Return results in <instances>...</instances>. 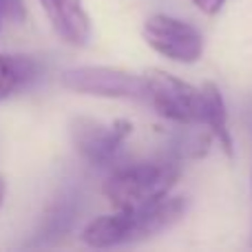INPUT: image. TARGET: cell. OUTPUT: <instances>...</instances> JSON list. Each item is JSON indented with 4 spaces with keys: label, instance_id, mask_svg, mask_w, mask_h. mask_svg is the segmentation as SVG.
I'll return each mask as SVG.
<instances>
[{
    "label": "cell",
    "instance_id": "1",
    "mask_svg": "<svg viewBox=\"0 0 252 252\" xmlns=\"http://www.w3.org/2000/svg\"><path fill=\"white\" fill-rule=\"evenodd\" d=\"M186 208V197H166L146 208L115 210L113 215H102L89 221L82 230V241L91 248L135 244L168 230L184 217Z\"/></svg>",
    "mask_w": 252,
    "mask_h": 252
},
{
    "label": "cell",
    "instance_id": "2",
    "mask_svg": "<svg viewBox=\"0 0 252 252\" xmlns=\"http://www.w3.org/2000/svg\"><path fill=\"white\" fill-rule=\"evenodd\" d=\"M182 177V166L173 157L139 161L115 168L102 184V195L115 210L146 208L166 199Z\"/></svg>",
    "mask_w": 252,
    "mask_h": 252
},
{
    "label": "cell",
    "instance_id": "3",
    "mask_svg": "<svg viewBox=\"0 0 252 252\" xmlns=\"http://www.w3.org/2000/svg\"><path fill=\"white\" fill-rule=\"evenodd\" d=\"M64 89L109 100H146L144 75L118 66H71L60 75Z\"/></svg>",
    "mask_w": 252,
    "mask_h": 252
},
{
    "label": "cell",
    "instance_id": "4",
    "mask_svg": "<svg viewBox=\"0 0 252 252\" xmlns=\"http://www.w3.org/2000/svg\"><path fill=\"white\" fill-rule=\"evenodd\" d=\"M146 100L164 120L175 124H201V91L177 75L161 69H148L144 73Z\"/></svg>",
    "mask_w": 252,
    "mask_h": 252
},
{
    "label": "cell",
    "instance_id": "5",
    "mask_svg": "<svg viewBox=\"0 0 252 252\" xmlns=\"http://www.w3.org/2000/svg\"><path fill=\"white\" fill-rule=\"evenodd\" d=\"M144 42L155 53L164 56L170 62L195 64L204 56V35L199 29L179 18L166 13H153L142 27Z\"/></svg>",
    "mask_w": 252,
    "mask_h": 252
},
{
    "label": "cell",
    "instance_id": "6",
    "mask_svg": "<svg viewBox=\"0 0 252 252\" xmlns=\"http://www.w3.org/2000/svg\"><path fill=\"white\" fill-rule=\"evenodd\" d=\"M69 133L78 155L87 164L109 166L115 161L124 142L133 133V124L128 120H115L106 124L93 118H73Z\"/></svg>",
    "mask_w": 252,
    "mask_h": 252
},
{
    "label": "cell",
    "instance_id": "7",
    "mask_svg": "<svg viewBox=\"0 0 252 252\" xmlns=\"http://www.w3.org/2000/svg\"><path fill=\"white\" fill-rule=\"evenodd\" d=\"M47 20L62 42L87 47L91 40V18L82 0H38Z\"/></svg>",
    "mask_w": 252,
    "mask_h": 252
},
{
    "label": "cell",
    "instance_id": "8",
    "mask_svg": "<svg viewBox=\"0 0 252 252\" xmlns=\"http://www.w3.org/2000/svg\"><path fill=\"white\" fill-rule=\"evenodd\" d=\"M199 91H201V124L219 142L221 151L228 157H232L235 148H232V135L230 128H228V111L221 91H219V87L215 82H204Z\"/></svg>",
    "mask_w": 252,
    "mask_h": 252
},
{
    "label": "cell",
    "instance_id": "9",
    "mask_svg": "<svg viewBox=\"0 0 252 252\" xmlns=\"http://www.w3.org/2000/svg\"><path fill=\"white\" fill-rule=\"evenodd\" d=\"M40 73L35 58L25 53H0V102L27 89Z\"/></svg>",
    "mask_w": 252,
    "mask_h": 252
},
{
    "label": "cell",
    "instance_id": "10",
    "mask_svg": "<svg viewBox=\"0 0 252 252\" xmlns=\"http://www.w3.org/2000/svg\"><path fill=\"white\" fill-rule=\"evenodd\" d=\"M0 13H2V18L22 22L27 18L25 0H0Z\"/></svg>",
    "mask_w": 252,
    "mask_h": 252
},
{
    "label": "cell",
    "instance_id": "11",
    "mask_svg": "<svg viewBox=\"0 0 252 252\" xmlns=\"http://www.w3.org/2000/svg\"><path fill=\"white\" fill-rule=\"evenodd\" d=\"M190 2L195 4L204 16H217V13L223 9L226 0H190Z\"/></svg>",
    "mask_w": 252,
    "mask_h": 252
},
{
    "label": "cell",
    "instance_id": "12",
    "mask_svg": "<svg viewBox=\"0 0 252 252\" xmlns=\"http://www.w3.org/2000/svg\"><path fill=\"white\" fill-rule=\"evenodd\" d=\"M4 195H7V179H4V175H0V208H2Z\"/></svg>",
    "mask_w": 252,
    "mask_h": 252
},
{
    "label": "cell",
    "instance_id": "13",
    "mask_svg": "<svg viewBox=\"0 0 252 252\" xmlns=\"http://www.w3.org/2000/svg\"><path fill=\"white\" fill-rule=\"evenodd\" d=\"M0 18H2V13H0Z\"/></svg>",
    "mask_w": 252,
    "mask_h": 252
}]
</instances>
